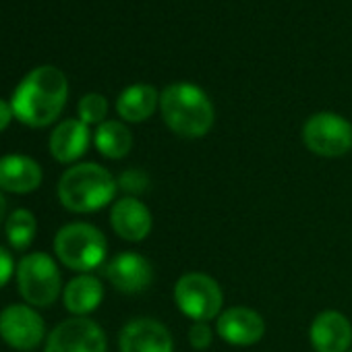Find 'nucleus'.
Instances as JSON below:
<instances>
[{
	"label": "nucleus",
	"instance_id": "1",
	"mask_svg": "<svg viewBox=\"0 0 352 352\" xmlns=\"http://www.w3.org/2000/svg\"><path fill=\"white\" fill-rule=\"evenodd\" d=\"M69 98V83L60 69L38 67L17 85L11 108L19 122L42 129L52 124L65 110Z\"/></svg>",
	"mask_w": 352,
	"mask_h": 352
},
{
	"label": "nucleus",
	"instance_id": "2",
	"mask_svg": "<svg viewBox=\"0 0 352 352\" xmlns=\"http://www.w3.org/2000/svg\"><path fill=\"white\" fill-rule=\"evenodd\" d=\"M160 112L166 126L179 137H206L216 120L214 104L195 83H172L160 94Z\"/></svg>",
	"mask_w": 352,
	"mask_h": 352
},
{
	"label": "nucleus",
	"instance_id": "3",
	"mask_svg": "<svg viewBox=\"0 0 352 352\" xmlns=\"http://www.w3.org/2000/svg\"><path fill=\"white\" fill-rule=\"evenodd\" d=\"M118 181L96 162H81L65 170L58 181V199L73 214H91L114 201Z\"/></svg>",
	"mask_w": 352,
	"mask_h": 352
},
{
	"label": "nucleus",
	"instance_id": "4",
	"mask_svg": "<svg viewBox=\"0 0 352 352\" xmlns=\"http://www.w3.org/2000/svg\"><path fill=\"white\" fill-rule=\"evenodd\" d=\"M54 253L65 267L87 274L106 261L108 241L94 224L73 222L56 232Z\"/></svg>",
	"mask_w": 352,
	"mask_h": 352
},
{
	"label": "nucleus",
	"instance_id": "5",
	"mask_svg": "<svg viewBox=\"0 0 352 352\" xmlns=\"http://www.w3.org/2000/svg\"><path fill=\"white\" fill-rule=\"evenodd\" d=\"M17 286L23 300L34 307L54 305L60 296V290H65L56 261L48 253L40 251L21 257L17 265Z\"/></svg>",
	"mask_w": 352,
	"mask_h": 352
},
{
	"label": "nucleus",
	"instance_id": "6",
	"mask_svg": "<svg viewBox=\"0 0 352 352\" xmlns=\"http://www.w3.org/2000/svg\"><path fill=\"white\" fill-rule=\"evenodd\" d=\"M174 302L191 321L210 323L222 313L224 292L212 276L201 272H189L174 284Z\"/></svg>",
	"mask_w": 352,
	"mask_h": 352
},
{
	"label": "nucleus",
	"instance_id": "7",
	"mask_svg": "<svg viewBox=\"0 0 352 352\" xmlns=\"http://www.w3.org/2000/svg\"><path fill=\"white\" fill-rule=\"evenodd\" d=\"M307 149L321 157H342L352 149V124L333 112H317L302 126Z\"/></svg>",
	"mask_w": 352,
	"mask_h": 352
},
{
	"label": "nucleus",
	"instance_id": "8",
	"mask_svg": "<svg viewBox=\"0 0 352 352\" xmlns=\"http://www.w3.org/2000/svg\"><path fill=\"white\" fill-rule=\"evenodd\" d=\"M106 333L94 319L71 317L48 333L44 352H106Z\"/></svg>",
	"mask_w": 352,
	"mask_h": 352
},
{
	"label": "nucleus",
	"instance_id": "9",
	"mask_svg": "<svg viewBox=\"0 0 352 352\" xmlns=\"http://www.w3.org/2000/svg\"><path fill=\"white\" fill-rule=\"evenodd\" d=\"M44 336L46 323L30 305H9L0 311V338L11 348L21 352L36 350Z\"/></svg>",
	"mask_w": 352,
	"mask_h": 352
},
{
	"label": "nucleus",
	"instance_id": "10",
	"mask_svg": "<svg viewBox=\"0 0 352 352\" xmlns=\"http://www.w3.org/2000/svg\"><path fill=\"white\" fill-rule=\"evenodd\" d=\"M120 352H174L170 329L151 317L129 321L118 336Z\"/></svg>",
	"mask_w": 352,
	"mask_h": 352
},
{
	"label": "nucleus",
	"instance_id": "11",
	"mask_svg": "<svg viewBox=\"0 0 352 352\" xmlns=\"http://www.w3.org/2000/svg\"><path fill=\"white\" fill-rule=\"evenodd\" d=\"M106 278L118 292L139 294L151 286L153 267L143 255H139L135 251H124L108 261Z\"/></svg>",
	"mask_w": 352,
	"mask_h": 352
},
{
	"label": "nucleus",
	"instance_id": "12",
	"mask_svg": "<svg viewBox=\"0 0 352 352\" xmlns=\"http://www.w3.org/2000/svg\"><path fill=\"white\" fill-rule=\"evenodd\" d=\"M216 331L230 346H253L263 338L265 321L255 309L230 307L220 313Z\"/></svg>",
	"mask_w": 352,
	"mask_h": 352
},
{
	"label": "nucleus",
	"instance_id": "13",
	"mask_svg": "<svg viewBox=\"0 0 352 352\" xmlns=\"http://www.w3.org/2000/svg\"><path fill=\"white\" fill-rule=\"evenodd\" d=\"M309 340L317 352H348L352 344V323L340 311H321L309 327Z\"/></svg>",
	"mask_w": 352,
	"mask_h": 352
},
{
	"label": "nucleus",
	"instance_id": "14",
	"mask_svg": "<svg viewBox=\"0 0 352 352\" xmlns=\"http://www.w3.org/2000/svg\"><path fill=\"white\" fill-rule=\"evenodd\" d=\"M110 224L112 230L129 243H141L149 236L153 228V218L151 212L143 201L137 197H122L114 201L110 210Z\"/></svg>",
	"mask_w": 352,
	"mask_h": 352
},
{
	"label": "nucleus",
	"instance_id": "15",
	"mask_svg": "<svg viewBox=\"0 0 352 352\" xmlns=\"http://www.w3.org/2000/svg\"><path fill=\"white\" fill-rule=\"evenodd\" d=\"M44 172L42 166L23 153H7L0 157V189L25 195L42 185Z\"/></svg>",
	"mask_w": 352,
	"mask_h": 352
},
{
	"label": "nucleus",
	"instance_id": "16",
	"mask_svg": "<svg viewBox=\"0 0 352 352\" xmlns=\"http://www.w3.org/2000/svg\"><path fill=\"white\" fill-rule=\"evenodd\" d=\"M91 133L85 122L79 118L63 120L50 135V153L60 164H73L77 162L89 147Z\"/></svg>",
	"mask_w": 352,
	"mask_h": 352
},
{
	"label": "nucleus",
	"instance_id": "17",
	"mask_svg": "<svg viewBox=\"0 0 352 352\" xmlns=\"http://www.w3.org/2000/svg\"><path fill=\"white\" fill-rule=\"evenodd\" d=\"M104 300V286L100 278L91 274H81L73 278L63 290V302L75 317H85L94 313Z\"/></svg>",
	"mask_w": 352,
	"mask_h": 352
},
{
	"label": "nucleus",
	"instance_id": "18",
	"mask_svg": "<svg viewBox=\"0 0 352 352\" xmlns=\"http://www.w3.org/2000/svg\"><path fill=\"white\" fill-rule=\"evenodd\" d=\"M160 106V94L153 85L137 83L126 87L116 100V112L126 122L147 120Z\"/></svg>",
	"mask_w": 352,
	"mask_h": 352
},
{
	"label": "nucleus",
	"instance_id": "19",
	"mask_svg": "<svg viewBox=\"0 0 352 352\" xmlns=\"http://www.w3.org/2000/svg\"><path fill=\"white\" fill-rule=\"evenodd\" d=\"M96 149L108 160H122L133 149V133L120 120H104L94 133Z\"/></svg>",
	"mask_w": 352,
	"mask_h": 352
},
{
	"label": "nucleus",
	"instance_id": "20",
	"mask_svg": "<svg viewBox=\"0 0 352 352\" xmlns=\"http://www.w3.org/2000/svg\"><path fill=\"white\" fill-rule=\"evenodd\" d=\"M5 230H7V241L11 243V247L17 251H23L36 239V232H38L36 216L30 210L19 208V210L11 212V216L7 218Z\"/></svg>",
	"mask_w": 352,
	"mask_h": 352
},
{
	"label": "nucleus",
	"instance_id": "21",
	"mask_svg": "<svg viewBox=\"0 0 352 352\" xmlns=\"http://www.w3.org/2000/svg\"><path fill=\"white\" fill-rule=\"evenodd\" d=\"M79 112V120L89 124H102L106 114H108V100L100 94H87L79 100L77 106Z\"/></svg>",
	"mask_w": 352,
	"mask_h": 352
},
{
	"label": "nucleus",
	"instance_id": "22",
	"mask_svg": "<svg viewBox=\"0 0 352 352\" xmlns=\"http://www.w3.org/2000/svg\"><path fill=\"white\" fill-rule=\"evenodd\" d=\"M118 189L129 193V197H137L149 189V176L139 168H129L118 176Z\"/></svg>",
	"mask_w": 352,
	"mask_h": 352
},
{
	"label": "nucleus",
	"instance_id": "23",
	"mask_svg": "<svg viewBox=\"0 0 352 352\" xmlns=\"http://www.w3.org/2000/svg\"><path fill=\"white\" fill-rule=\"evenodd\" d=\"M214 342V329L208 321H193L189 327V344L195 350H208Z\"/></svg>",
	"mask_w": 352,
	"mask_h": 352
},
{
	"label": "nucleus",
	"instance_id": "24",
	"mask_svg": "<svg viewBox=\"0 0 352 352\" xmlns=\"http://www.w3.org/2000/svg\"><path fill=\"white\" fill-rule=\"evenodd\" d=\"M13 272H15V261H13L11 251H7L5 247H0V288H3L11 280Z\"/></svg>",
	"mask_w": 352,
	"mask_h": 352
},
{
	"label": "nucleus",
	"instance_id": "25",
	"mask_svg": "<svg viewBox=\"0 0 352 352\" xmlns=\"http://www.w3.org/2000/svg\"><path fill=\"white\" fill-rule=\"evenodd\" d=\"M11 118H15L11 104L5 102V100H0V133H3L11 124Z\"/></svg>",
	"mask_w": 352,
	"mask_h": 352
},
{
	"label": "nucleus",
	"instance_id": "26",
	"mask_svg": "<svg viewBox=\"0 0 352 352\" xmlns=\"http://www.w3.org/2000/svg\"><path fill=\"white\" fill-rule=\"evenodd\" d=\"M5 216H7V199L3 193H0V222L5 220Z\"/></svg>",
	"mask_w": 352,
	"mask_h": 352
},
{
	"label": "nucleus",
	"instance_id": "27",
	"mask_svg": "<svg viewBox=\"0 0 352 352\" xmlns=\"http://www.w3.org/2000/svg\"><path fill=\"white\" fill-rule=\"evenodd\" d=\"M348 352H352V348H350V350H348Z\"/></svg>",
	"mask_w": 352,
	"mask_h": 352
}]
</instances>
